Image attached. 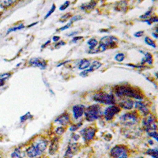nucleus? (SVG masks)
<instances>
[{"label":"nucleus","mask_w":158,"mask_h":158,"mask_svg":"<svg viewBox=\"0 0 158 158\" xmlns=\"http://www.w3.org/2000/svg\"><path fill=\"white\" fill-rule=\"evenodd\" d=\"M85 107L83 105H75L73 107V115H74V118H79L80 117L84 115Z\"/></svg>","instance_id":"obj_12"},{"label":"nucleus","mask_w":158,"mask_h":158,"mask_svg":"<svg viewBox=\"0 0 158 158\" xmlns=\"http://www.w3.org/2000/svg\"><path fill=\"white\" fill-rule=\"evenodd\" d=\"M64 44H65V42L61 41V42H60V43L58 44V46H56V48H59V46H62V45H64Z\"/></svg>","instance_id":"obj_46"},{"label":"nucleus","mask_w":158,"mask_h":158,"mask_svg":"<svg viewBox=\"0 0 158 158\" xmlns=\"http://www.w3.org/2000/svg\"><path fill=\"white\" fill-rule=\"evenodd\" d=\"M71 16H72L71 14H70V13H68V14H67V15H63V16L61 18V19L59 20V22H66V21L69 20V18H70Z\"/></svg>","instance_id":"obj_30"},{"label":"nucleus","mask_w":158,"mask_h":158,"mask_svg":"<svg viewBox=\"0 0 158 158\" xmlns=\"http://www.w3.org/2000/svg\"><path fill=\"white\" fill-rule=\"evenodd\" d=\"M29 63L33 67H37L41 69H45L46 66H47L46 61L44 59H39V58H32L29 60Z\"/></svg>","instance_id":"obj_10"},{"label":"nucleus","mask_w":158,"mask_h":158,"mask_svg":"<svg viewBox=\"0 0 158 158\" xmlns=\"http://www.w3.org/2000/svg\"><path fill=\"white\" fill-rule=\"evenodd\" d=\"M148 135H149V137H153V138H155V140L156 141L158 140V135L156 131H153V132L149 131V132H148Z\"/></svg>","instance_id":"obj_33"},{"label":"nucleus","mask_w":158,"mask_h":158,"mask_svg":"<svg viewBox=\"0 0 158 158\" xmlns=\"http://www.w3.org/2000/svg\"><path fill=\"white\" fill-rule=\"evenodd\" d=\"M87 44H88L89 46L90 50H93V49H94L97 46L98 41H97L96 39H90L89 40H88Z\"/></svg>","instance_id":"obj_25"},{"label":"nucleus","mask_w":158,"mask_h":158,"mask_svg":"<svg viewBox=\"0 0 158 158\" xmlns=\"http://www.w3.org/2000/svg\"><path fill=\"white\" fill-rule=\"evenodd\" d=\"M56 122H59L63 126H67L70 122V115L68 113H63V115H59L56 119Z\"/></svg>","instance_id":"obj_14"},{"label":"nucleus","mask_w":158,"mask_h":158,"mask_svg":"<svg viewBox=\"0 0 158 158\" xmlns=\"http://www.w3.org/2000/svg\"><path fill=\"white\" fill-rule=\"evenodd\" d=\"M145 42H146L147 44H149V46H152L153 48H156V44H155V43H154V41H153V40H151L150 38H149V37L145 38Z\"/></svg>","instance_id":"obj_27"},{"label":"nucleus","mask_w":158,"mask_h":158,"mask_svg":"<svg viewBox=\"0 0 158 158\" xmlns=\"http://www.w3.org/2000/svg\"><path fill=\"white\" fill-rule=\"evenodd\" d=\"M143 34L144 31H139V32H137L136 33H135V36H136V37H141Z\"/></svg>","instance_id":"obj_40"},{"label":"nucleus","mask_w":158,"mask_h":158,"mask_svg":"<svg viewBox=\"0 0 158 158\" xmlns=\"http://www.w3.org/2000/svg\"><path fill=\"white\" fill-rule=\"evenodd\" d=\"M48 44H50V40H48V42H46V43L44 44V45H43V46H42V48H44V47H46V46H47V45Z\"/></svg>","instance_id":"obj_47"},{"label":"nucleus","mask_w":158,"mask_h":158,"mask_svg":"<svg viewBox=\"0 0 158 158\" xmlns=\"http://www.w3.org/2000/svg\"><path fill=\"white\" fill-rule=\"evenodd\" d=\"M76 33H77V32H72V33H70V34H69L68 36H73V35L76 34Z\"/></svg>","instance_id":"obj_49"},{"label":"nucleus","mask_w":158,"mask_h":158,"mask_svg":"<svg viewBox=\"0 0 158 158\" xmlns=\"http://www.w3.org/2000/svg\"><path fill=\"white\" fill-rule=\"evenodd\" d=\"M145 63H147L149 64L153 63V57L149 53H146V55H145V59L142 61V64H144Z\"/></svg>","instance_id":"obj_24"},{"label":"nucleus","mask_w":158,"mask_h":158,"mask_svg":"<svg viewBox=\"0 0 158 158\" xmlns=\"http://www.w3.org/2000/svg\"><path fill=\"white\" fill-rule=\"evenodd\" d=\"M111 156L115 158L127 157V149L123 146H116L111 149Z\"/></svg>","instance_id":"obj_4"},{"label":"nucleus","mask_w":158,"mask_h":158,"mask_svg":"<svg viewBox=\"0 0 158 158\" xmlns=\"http://www.w3.org/2000/svg\"><path fill=\"white\" fill-rule=\"evenodd\" d=\"M16 2V0H0V6L2 8H8Z\"/></svg>","instance_id":"obj_21"},{"label":"nucleus","mask_w":158,"mask_h":158,"mask_svg":"<svg viewBox=\"0 0 158 158\" xmlns=\"http://www.w3.org/2000/svg\"><path fill=\"white\" fill-rule=\"evenodd\" d=\"M115 94L118 97H131L137 100H142L143 95L138 89L126 85H119L115 88Z\"/></svg>","instance_id":"obj_1"},{"label":"nucleus","mask_w":158,"mask_h":158,"mask_svg":"<svg viewBox=\"0 0 158 158\" xmlns=\"http://www.w3.org/2000/svg\"><path fill=\"white\" fill-rule=\"evenodd\" d=\"M90 62L87 59H82L80 63H79V66H78V68L79 70H85V69L88 68L90 66Z\"/></svg>","instance_id":"obj_23"},{"label":"nucleus","mask_w":158,"mask_h":158,"mask_svg":"<svg viewBox=\"0 0 158 158\" xmlns=\"http://www.w3.org/2000/svg\"><path fill=\"white\" fill-rule=\"evenodd\" d=\"M79 149L78 144L74 143L70 144L68 146V149L67 150V153L65 154V156H72L75 153H77Z\"/></svg>","instance_id":"obj_16"},{"label":"nucleus","mask_w":158,"mask_h":158,"mask_svg":"<svg viewBox=\"0 0 158 158\" xmlns=\"http://www.w3.org/2000/svg\"><path fill=\"white\" fill-rule=\"evenodd\" d=\"M119 111H120V108H118V107L111 104V106L107 108L106 109H105V111H104V118H105V119L108 121L111 120V119L113 118V117L115 115V114L118 113Z\"/></svg>","instance_id":"obj_6"},{"label":"nucleus","mask_w":158,"mask_h":158,"mask_svg":"<svg viewBox=\"0 0 158 158\" xmlns=\"http://www.w3.org/2000/svg\"><path fill=\"white\" fill-rule=\"evenodd\" d=\"M5 78H2V77H0V86H2L4 84H5Z\"/></svg>","instance_id":"obj_44"},{"label":"nucleus","mask_w":158,"mask_h":158,"mask_svg":"<svg viewBox=\"0 0 158 158\" xmlns=\"http://www.w3.org/2000/svg\"><path fill=\"white\" fill-rule=\"evenodd\" d=\"M82 36H76V37H74V38H73V40H72V42H76L77 41V40H81L82 39Z\"/></svg>","instance_id":"obj_43"},{"label":"nucleus","mask_w":158,"mask_h":158,"mask_svg":"<svg viewBox=\"0 0 158 158\" xmlns=\"http://www.w3.org/2000/svg\"><path fill=\"white\" fill-rule=\"evenodd\" d=\"M153 36H155V38H157V35H156V33L155 34V33H153Z\"/></svg>","instance_id":"obj_51"},{"label":"nucleus","mask_w":158,"mask_h":158,"mask_svg":"<svg viewBox=\"0 0 158 158\" xmlns=\"http://www.w3.org/2000/svg\"><path fill=\"white\" fill-rule=\"evenodd\" d=\"M70 3V1H66V2H65L64 3L60 6V7H59V10H66L67 7H68Z\"/></svg>","instance_id":"obj_32"},{"label":"nucleus","mask_w":158,"mask_h":158,"mask_svg":"<svg viewBox=\"0 0 158 158\" xmlns=\"http://www.w3.org/2000/svg\"><path fill=\"white\" fill-rule=\"evenodd\" d=\"M84 115H85V118H86L87 121L92 122V121L100 118L103 115V113L102 111H101L100 105L94 104V105L88 107L86 109H85Z\"/></svg>","instance_id":"obj_2"},{"label":"nucleus","mask_w":158,"mask_h":158,"mask_svg":"<svg viewBox=\"0 0 158 158\" xmlns=\"http://www.w3.org/2000/svg\"><path fill=\"white\" fill-rule=\"evenodd\" d=\"M81 18V16H80V15H76V16L72 17V18H70V22H75V21H77V20H80Z\"/></svg>","instance_id":"obj_37"},{"label":"nucleus","mask_w":158,"mask_h":158,"mask_svg":"<svg viewBox=\"0 0 158 158\" xmlns=\"http://www.w3.org/2000/svg\"><path fill=\"white\" fill-rule=\"evenodd\" d=\"M144 22H147L149 25H151L153 22H157V19H156V17H153V18H149V20H146V21H144Z\"/></svg>","instance_id":"obj_35"},{"label":"nucleus","mask_w":158,"mask_h":158,"mask_svg":"<svg viewBox=\"0 0 158 158\" xmlns=\"http://www.w3.org/2000/svg\"><path fill=\"white\" fill-rule=\"evenodd\" d=\"M149 144H151V145H152V144H153V142H152V141H149Z\"/></svg>","instance_id":"obj_52"},{"label":"nucleus","mask_w":158,"mask_h":158,"mask_svg":"<svg viewBox=\"0 0 158 158\" xmlns=\"http://www.w3.org/2000/svg\"><path fill=\"white\" fill-rule=\"evenodd\" d=\"M155 118L152 115H149L146 118H144L142 121L143 127L145 131L149 132L150 131H155L156 129V125L154 123Z\"/></svg>","instance_id":"obj_5"},{"label":"nucleus","mask_w":158,"mask_h":158,"mask_svg":"<svg viewBox=\"0 0 158 158\" xmlns=\"http://www.w3.org/2000/svg\"><path fill=\"white\" fill-rule=\"evenodd\" d=\"M38 22H35V23H32V24H31L30 25H29V26H28V27H32V26H33V25H36V24H37Z\"/></svg>","instance_id":"obj_48"},{"label":"nucleus","mask_w":158,"mask_h":158,"mask_svg":"<svg viewBox=\"0 0 158 158\" xmlns=\"http://www.w3.org/2000/svg\"><path fill=\"white\" fill-rule=\"evenodd\" d=\"M116 40V38L112 36H105L101 40V44H104L106 48H115L116 46L115 41Z\"/></svg>","instance_id":"obj_9"},{"label":"nucleus","mask_w":158,"mask_h":158,"mask_svg":"<svg viewBox=\"0 0 158 158\" xmlns=\"http://www.w3.org/2000/svg\"><path fill=\"white\" fill-rule=\"evenodd\" d=\"M134 105L135 108L142 111L144 115H149V108L145 103H143L142 101H135V103H134Z\"/></svg>","instance_id":"obj_15"},{"label":"nucleus","mask_w":158,"mask_h":158,"mask_svg":"<svg viewBox=\"0 0 158 158\" xmlns=\"http://www.w3.org/2000/svg\"><path fill=\"white\" fill-rule=\"evenodd\" d=\"M33 145H34L41 153H43L44 151L46 149V148H47L48 142L47 141L44 140V139H38Z\"/></svg>","instance_id":"obj_17"},{"label":"nucleus","mask_w":158,"mask_h":158,"mask_svg":"<svg viewBox=\"0 0 158 158\" xmlns=\"http://www.w3.org/2000/svg\"><path fill=\"white\" fill-rule=\"evenodd\" d=\"M11 156H12V157H21V155L19 154V152H17V151L15 150V152H14V153L11 154Z\"/></svg>","instance_id":"obj_41"},{"label":"nucleus","mask_w":158,"mask_h":158,"mask_svg":"<svg viewBox=\"0 0 158 158\" xmlns=\"http://www.w3.org/2000/svg\"><path fill=\"white\" fill-rule=\"evenodd\" d=\"M79 138V135H75V137H74V140H77V138Z\"/></svg>","instance_id":"obj_50"},{"label":"nucleus","mask_w":158,"mask_h":158,"mask_svg":"<svg viewBox=\"0 0 158 158\" xmlns=\"http://www.w3.org/2000/svg\"><path fill=\"white\" fill-rule=\"evenodd\" d=\"M151 12H152V9H151V10H149V11H147V12H146V14H145V15H142V16H141L140 18H146V19H147V18H148V17H149V16H150V15H151Z\"/></svg>","instance_id":"obj_38"},{"label":"nucleus","mask_w":158,"mask_h":158,"mask_svg":"<svg viewBox=\"0 0 158 158\" xmlns=\"http://www.w3.org/2000/svg\"><path fill=\"white\" fill-rule=\"evenodd\" d=\"M146 153L150 156H153V158H157L158 157V153H157V148L156 149H148Z\"/></svg>","instance_id":"obj_26"},{"label":"nucleus","mask_w":158,"mask_h":158,"mask_svg":"<svg viewBox=\"0 0 158 158\" xmlns=\"http://www.w3.org/2000/svg\"><path fill=\"white\" fill-rule=\"evenodd\" d=\"M96 131L97 130L95 128L89 127L87 128V129H84L81 131V135L84 137V140L85 142H89V141H91L93 138H94V135H95Z\"/></svg>","instance_id":"obj_7"},{"label":"nucleus","mask_w":158,"mask_h":158,"mask_svg":"<svg viewBox=\"0 0 158 158\" xmlns=\"http://www.w3.org/2000/svg\"><path fill=\"white\" fill-rule=\"evenodd\" d=\"M52 40H53V41H55V42H56V41H59V40H60V37H59V36H54V37L52 38Z\"/></svg>","instance_id":"obj_45"},{"label":"nucleus","mask_w":158,"mask_h":158,"mask_svg":"<svg viewBox=\"0 0 158 158\" xmlns=\"http://www.w3.org/2000/svg\"><path fill=\"white\" fill-rule=\"evenodd\" d=\"M25 27L23 25H20L19 26H15V27L14 28H11V29H10L9 30L7 31V34H9L10 32H15V31H17V30H21V29H22L23 28Z\"/></svg>","instance_id":"obj_28"},{"label":"nucleus","mask_w":158,"mask_h":158,"mask_svg":"<svg viewBox=\"0 0 158 158\" xmlns=\"http://www.w3.org/2000/svg\"><path fill=\"white\" fill-rule=\"evenodd\" d=\"M119 106L121 108H124V109H127L131 110L134 107V101L130 100V99H127V100H124L122 102L119 104Z\"/></svg>","instance_id":"obj_19"},{"label":"nucleus","mask_w":158,"mask_h":158,"mask_svg":"<svg viewBox=\"0 0 158 158\" xmlns=\"http://www.w3.org/2000/svg\"><path fill=\"white\" fill-rule=\"evenodd\" d=\"M65 131V128H63V127H58L57 129L56 130V133L57 134V135H62V134L64 133Z\"/></svg>","instance_id":"obj_36"},{"label":"nucleus","mask_w":158,"mask_h":158,"mask_svg":"<svg viewBox=\"0 0 158 158\" xmlns=\"http://www.w3.org/2000/svg\"><path fill=\"white\" fill-rule=\"evenodd\" d=\"M72 25V22H70V23L67 24V25H65L64 27H62L61 29H59V30H60V31H63V30H65V29H68V28L70 27V25Z\"/></svg>","instance_id":"obj_39"},{"label":"nucleus","mask_w":158,"mask_h":158,"mask_svg":"<svg viewBox=\"0 0 158 158\" xmlns=\"http://www.w3.org/2000/svg\"><path fill=\"white\" fill-rule=\"evenodd\" d=\"M81 125H82V123H77V125H73V126L70 128V131H76L77 129H79V127H80Z\"/></svg>","instance_id":"obj_34"},{"label":"nucleus","mask_w":158,"mask_h":158,"mask_svg":"<svg viewBox=\"0 0 158 158\" xmlns=\"http://www.w3.org/2000/svg\"><path fill=\"white\" fill-rule=\"evenodd\" d=\"M101 66H102V64H101L100 62L94 61V63H92L91 67L89 68V70H84L83 72H81V74H80V75L82 76V77H85V76H87L88 73L93 72V71H94V70H98V69L100 68Z\"/></svg>","instance_id":"obj_11"},{"label":"nucleus","mask_w":158,"mask_h":158,"mask_svg":"<svg viewBox=\"0 0 158 158\" xmlns=\"http://www.w3.org/2000/svg\"><path fill=\"white\" fill-rule=\"evenodd\" d=\"M58 149H59V138H56L52 140V143H51L50 148H49V153L52 155L55 154Z\"/></svg>","instance_id":"obj_18"},{"label":"nucleus","mask_w":158,"mask_h":158,"mask_svg":"<svg viewBox=\"0 0 158 158\" xmlns=\"http://www.w3.org/2000/svg\"><path fill=\"white\" fill-rule=\"evenodd\" d=\"M26 153H27V155L29 157H35V156H40V155L42 154L41 152H40L33 144L28 148L27 150H26Z\"/></svg>","instance_id":"obj_13"},{"label":"nucleus","mask_w":158,"mask_h":158,"mask_svg":"<svg viewBox=\"0 0 158 158\" xmlns=\"http://www.w3.org/2000/svg\"><path fill=\"white\" fill-rule=\"evenodd\" d=\"M94 100L97 102H101L105 104H115V98L111 94H106L104 92H101L94 96Z\"/></svg>","instance_id":"obj_3"},{"label":"nucleus","mask_w":158,"mask_h":158,"mask_svg":"<svg viewBox=\"0 0 158 158\" xmlns=\"http://www.w3.org/2000/svg\"><path fill=\"white\" fill-rule=\"evenodd\" d=\"M127 5L126 1H121V2L117 3L115 10L118 11H123V12H125L127 10Z\"/></svg>","instance_id":"obj_22"},{"label":"nucleus","mask_w":158,"mask_h":158,"mask_svg":"<svg viewBox=\"0 0 158 158\" xmlns=\"http://www.w3.org/2000/svg\"><path fill=\"white\" fill-rule=\"evenodd\" d=\"M124 59H125V55L123 54V53H119V54H117L116 56H115V59H116L118 62L123 61Z\"/></svg>","instance_id":"obj_29"},{"label":"nucleus","mask_w":158,"mask_h":158,"mask_svg":"<svg viewBox=\"0 0 158 158\" xmlns=\"http://www.w3.org/2000/svg\"><path fill=\"white\" fill-rule=\"evenodd\" d=\"M97 2H96L95 0H92V1H90L89 2H88V3L81 5V9L84 10H90L94 9V8L96 6H97Z\"/></svg>","instance_id":"obj_20"},{"label":"nucleus","mask_w":158,"mask_h":158,"mask_svg":"<svg viewBox=\"0 0 158 158\" xmlns=\"http://www.w3.org/2000/svg\"><path fill=\"white\" fill-rule=\"evenodd\" d=\"M120 119L123 122L127 123L128 125L131 124H134L137 122V115L135 112H132V113H127L124 115L120 117Z\"/></svg>","instance_id":"obj_8"},{"label":"nucleus","mask_w":158,"mask_h":158,"mask_svg":"<svg viewBox=\"0 0 158 158\" xmlns=\"http://www.w3.org/2000/svg\"><path fill=\"white\" fill-rule=\"evenodd\" d=\"M55 10H56V5H55V4H53V5H52V9H51L50 10L48 11V13L47 15H46V16L44 17V19H47L48 17H50L51 15L53 14V12L55 11Z\"/></svg>","instance_id":"obj_31"},{"label":"nucleus","mask_w":158,"mask_h":158,"mask_svg":"<svg viewBox=\"0 0 158 158\" xmlns=\"http://www.w3.org/2000/svg\"><path fill=\"white\" fill-rule=\"evenodd\" d=\"M29 114H30V113H29H29L25 114V115H24V116H22V118H21V121H22V122H24V121L26 120V119H27V118H28V116H29Z\"/></svg>","instance_id":"obj_42"}]
</instances>
